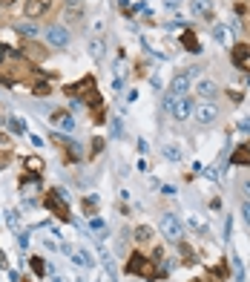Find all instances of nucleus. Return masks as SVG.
<instances>
[{
  "label": "nucleus",
  "instance_id": "nucleus-1",
  "mask_svg": "<svg viewBox=\"0 0 250 282\" xmlns=\"http://www.w3.org/2000/svg\"><path fill=\"white\" fill-rule=\"evenodd\" d=\"M126 271H129V274H138V277H144V280H150V282L161 277L156 262H153L150 256H144V253H132L129 262H126Z\"/></svg>",
  "mask_w": 250,
  "mask_h": 282
},
{
  "label": "nucleus",
  "instance_id": "nucleus-2",
  "mask_svg": "<svg viewBox=\"0 0 250 282\" xmlns=\"http://www.w3.org/2000/svg\"><path fill=\"white\" fill-rule=\"evenodd\" d=\"M46 210H52L58 219H63V222H69V205L63 202V190H58V188H52V190H46Z\"/></svg>",
  "mask_w": 250,
  "mask_h": 282
},
{
  "label": "nucleus",
  "instance_id": "nucleus-3",
  "mask_svg": "<svg viewBox=\"0 0 250 282\" xmlns=\"http://www.w3.org/2000/svg\"><path fill=\"white\" fill-rule=\"evenodd\" d=\"M161 233H164L170 242H181V236H184V225H181L179 216L164 213V216H161Z\"/></svg>",
  "mask_w": 250,
  "mask_h": 282
},
{
  "label": "nucleus",
  "instance_id": "nucleus-4",
  "mask_svg": "<svg viewBox=\"0 0 250 282\" xmlns=\"http://www.w3.org/2000/svg\"><path fill=\"white\" fill-rule=\"evenodd\" d=\"M196 66H190V69H184V75H176L173 78V84H170V93L176 95V98H181V95H187V90H190V81L196 78Z\"/></svg>",
  "mask_w": 250,
  "mask_h": 282
},
{
  "label": "nucleus",
  "instance_id": "nucleus-5",
  "mask_svg": "<svg viewBox=\"0 0 250 282\" xmlns=\"http://www.w3.org/2000/svg\"><path fill=\"white\" fill-rule=\"evenodd\" d=\"M46 43L49 46H55V49H63V46H69V29L66 26H49L46 29Z\"/></svg>",
  "mask_w": 250,
  "mask_h": 282
},
{
  "label": "nucleus",
  "instance_id": "nucleus-6",
  "mask_svg": "<svg viewBox=\"0 0 250 282\" xmlns=\"http://www.w3.org/2000/svg\"><path fill=\"white\" fill-rule=\"evenodd\" d=\"M63 15H66V20H69V23H81V20H84V15H87L84 0H63Z\"/></svg>",
  "mask_w": 250,
  "mask_h": 282
},
{
  "label": "nucleus",
  "instance_id": "nucleus-7",
  "mask_svg": "<svg viewBox=\"0 0 250 282\" xmlns=\"http://www.w3.org/2000/svg\"><path fill=\"white\" fill-rule=\"evenodd\" d=\"M49 9H52V0H26V3H23V15H26L29 20L43 18Z\"/></svg>",
  "mask_w": 250,
  "mask_h": 282
},
{
  "label": "nucleus",
  "instance_id": "nucleus-8",
  "mask_svg": "<svg viewBox=\"0 0 250 282\" xmlns=\"http://www.w3.org/2000/svg\"><path fill=\"white\" fill-rule=\"evenodd\" d=\"M196 118H198L201 124H213V121L219 118V107H216L213 101H204L201 107H196Z\"/></svg>",
  "mask_w": 250,
  "mask_h": 282
},
{
  "label": "nucleus",
  "instance_id": "nucleus-9",
  "mask_svg": "<svg viewBox=\"0 0 250 282\" xmlns=\"http://www.w3.org/2000/svg\"><path fill=\"white\" fill-rule=\"evenodd\" d=\"M193 113H196V104L190 101L187 95H181V98L176 101V107H173V118H179V121H187Z\"/></svg>",
  "mask_w": 250,
  "mask_h": 282
},
{
  "label": "nucleus",
  "instance_id": "nucleus-10",
  "mask_svg": "<svg viewBox=\"0 0 250 282\" xmlns=\"http://www.w3.org/2000/svg\"><path fill=\"white\" fill-rule=\"evenodd\" d=\"M196 90H198V95H201L204 101H213V98L219 95V87H216V84H213L210 78H204V81H198V87H196Z\"/></svg>",
  "mask_w": 250,
  "mask_h": 282
},
{
  "label": "nucleus",
  "instance_id": "nucleus-11",
  "mask_svg": "<svg viewBox=\"0 0 250 282\" xmlns=\"http://www.w3.org/2000/svg\"><path fill=\"white\" fill-rule=\"evenodd\" d=\"M230 58H233L236 66H245V61L250 58V46H248V43H236L233 52H230Z\"/></svg>",
  "mask_w": 250,
  "mask_h": 282
},
{
  "label": "nucleus",
  "instance_id": "nucleus-12",
  "mask_svg": "<svg viewBox=\"0 0 250 282\" xmlns=\"http://www.w3.org/2000/svg\"><path fill=\"white\" fill-rule=\"evenodd\" d=\"M49 121H52L55 127H61V130H69V132L75 130V118H72L69 113H55V115H52Z\"/></svg>",
  "mask_w": 250,
  "mask_h": 282
},
{
  "label": "nucleus",
  "instance_id": "nucleus-13",
  "mask_svg": "<svg viewBox=\"0 0 250 282\" xmlns=\"http://www.w3.org/2000/svg\"><path fill=\"white\" fill-rule=\"evenodd\" d=\"M230 164L250 167V147H236V150H233V156H230Z\"/></svg>",
  "mask_w": 250,
  "mask_h": 282
},
{
  "label": "nucleus",
  "instance_id": "nucleus-14",
  "mask_svg": "<svg viewBox=\"0 0 250 282\" xmlns=\"http://www.w3.org/2000/svg\"><path fill=\"white\" fill-rule=\"evenodd\" d=\"M87 87H95V78H92V75H87L84 81H78V84H72V87H66V95H78V93H84Z\"/></svg>",
  "mask_w": 250,
  "mask_h": 282
},
{
  "label": "nucleus",
  "instance_id": "nucleus-15",
  "mask_svg": "<svg viewBox=\"0 0 250 282\" xmlns=\"http://www.w3.org/2000/svg\"><path fill=\"white\" fill-rule=\"evenodd\" d=\"M181 43L187 46V52H201V46H198V40H196V35L190 29H184V35H181Z\"/></svg>",
  "mask_w": 250,
  "mask_h": 282
},
{
  "label": "nucleus",
  "instance_id": "nucleus-16",
  "mask_svg": "<svg viewBox=\"0 0 250 282\" xmlns=\"http://www.w3.org/2000/svg\"><path fill=\"white\" fill-rule=\"evenodd\" d=\"M210 6H213V0H193V3H190L193 15H207V12H210Z\"/></svg>",
  "mask_w": 250,
  "mask_h": 282
},
{
  "label": "nucleus",
  "instance_id": "nucleus-17",
  "mask_svg": "<svg viewBox=\"0 0 250 282\" xmlns=\"http://www.w3.org/2000/svg\"><path fill=\"white\" fill-rule=\"evenodd\" d=\"M161 156H167L170 161H181V150H179L176 144H164V147H161Z\"/></svg>",
  "mask_w": 250,
  "mask_h": 282
},
{
  "label": "nucleus",
  "instance_id": "nucleus-18",
  "mask_svg": "<svg viewBox=\"0 0 250 282\" xmlns=\"http://www.w3.org/2000/svg\"><path fill=\"white\" fill-rule=\"evenodd\" d=\"M150 239H153V227L141 225V227L135 230V242H138V245H144V242H150Z\"/></svg>",
  "mask_w": 250,
  "mask_h": 282
},
{
  "label": "nucleus",
  "instance_id": "nucleus-19",
  "mask_svg": "<svg viewBox=\"0 0 250 282\" xmlns=\"http://www.w3.org/2000/svg\"><path fill=\"white\" fill-rule=\"evenodd\" d=\"M179 251H181V262H184V265H196V253H193V248H190V245H184V242H181V245H179Z\"/></svg>",
  "mask_w": 250,
  "mask_h": 282
},
{
  "label": "nucleus",
  "instance_id": "nucleus-20",
  "mask_svg": "<svg viewBox=\"0 0 250 282\" xmlns=\"http://www.w3.org/2000/svg\"><path fill=\"white\" fill-rule=\"evenodd\" d=\"M230 262H233V274H236V282H245V268H242V262H239V256H236V253H230Z\"/></svg>",
  "mask_w": 250,
  "mask_h": 282
},
{
  "label": "nucleus",
  "instance_id": "nucleus-21",
  "mask_svg": "<svg viewBox=\"0 0 250 282\" xmlns=\"http://www.w3.org/2000/svg\"><path fill=\"white\" fill-rule=\"evenodd\" d=\"M72 259H75V262H78L81 268H89V265H92V256H89L87 251H78L75 256H72Z\"/></svg>",
  "mask_w": 250,
  "mask_h": 282
},
{
  "label": "nucleus",
  "instance_id": "nucleus-22",
  "mask_svg": "<svg viewBox=\"0 0 250 282\" xmlns=\"http://www.w3.org/2000/svg\"><path fill=\"white\" fill-rule=\"evenodd\" d=\"M89 55H92L95 61L104 58V43H101V40H92V43H89Z\"/></svg>",
  "mask_w": 250,
  "mask_h": 282
},
{
  "label": "nucleus",
  "instance_id": "nucleus-23",
  "mask_svg": "<svg viewBox=\"0 0 250 282\" xmlns=\"http://www.w3.org/2000/svg\"><path fill=\"white\" fill-rule=\"evenodd\" d=\"M32 271H35L37 277H43V274H46V265H43V259H40V256H35V259H32Z\"/></svg>",
  "mask_w": 250,
  "mask_h": 282
},
{
  "label": "nucleus",
  "instance_id": "nucleus-24",
  "mask_svg": "<svg viewBox=\"0 0 250 282\" xmlns=\"http://www.w3.org/2000/svg\"><path fill=\"white\" fill-rule=\"evenodd\" d=\"M6 127H9L12 132H20V135L26 132V124H20V121H15V118H6Z\"/></svg>",
  "mask_w": 250,
  "mask_h": 282
},
{
  "label": "nucleus",
  "instance_id": "nucleus-25",
  "mask_svg": "<svg viewBox=\"0 0 250 282\" xmlns=\"http://www.w3.org/2000/svg\"><path fill=\"white\" fill-rule=\"evenodd\" d=\"M15 29L20 32V35H29V38H35V35H37V29H35L32 23H20V26H15Z\"/></svg>",
  "mask_w": 250,
  "mask_h": 282
},
{
  "label": "nucleus",
  "instance_id": "nucleus-26",
  "mask_svg": "<svg viewBox=\"0 0 250 282\" xmlns=\"http://www.w3.org/2000/svg\"><path fill=\"white\" fill-rule=\"evenodd\" d=\"M176 101H179V98H176V95H173V93H167V95H164V104H161V107H164V110H170V113H173V107H176Z\"/></svg>",
  "mask_w": 250,
  "mask_h": 282
},
{
  "label": "nucleus",
  "instance_id": "nucleus-27",
  "mask_svg": "<svg viewBox=\"0 0 250 282\" xmlns=\"http://www.w3.org/2000/svg\"><path fill=\"white\" fill-rule=\"evenodd\" d=\"M89 98H87V104L89 107H101V95H98V90H92V93H87Z\"/></svg>",
  "mask_w": 250,
  "mask_h": 282
},
{
  "label": "nucleus",
  "instance_id": "nucleus-28",
  "mask_svg": "<svg viewBox=\"0 0 250 282\" xmlns=\"http://www.w3.org/2000/svg\"><path fill=\"white\" fill-rule=\"evenodd\" d=\"M35 95H37V98L49 95V84H35Z\"/></svg>",
  "mask_w": 250,
  "mask_h": 282
},
{
  "label": "nucleus",
  "instance_id": "nucleus-29",
  "mask_svg": "<svg viewBox=\"0 0 250 282\" xmlns=\"http://www.w3.org/2000/svg\"><path fill=\"white\" fill-rule=\"evenodd\" d=\"M26 164H29V170H40V158H26Z\"/></svg>",
  "mask_w": 250,
  "mask_h": 282
},
{
  "label": "nucleus",
  "instance_id": "nucleus-30",
  "mask_svg": "<svg viewBox=\"0 0 250 282\" xmlns=\"http://www.w3.org/2000/svg\"><path fill=\"white\" fill-rule=\"evenodd\" d=\"M242 216H245V222L250 225V202H245V205H242Z\"/></svg>",
  "mask_w": 250,
  "mask_h": 282
},
{
  "label": "nucleus",
  "instance_id": "nucleus-31",
  "mask_svg": "<svg viewBox=\"0 0 250 282\" xmlns=\"http://www.w3.org/2000/svg\"><path fill=\"white\" fill-rule=\"evenodd\" d=\"M95 144H92V156L95 153H101V147H104V138H92Z\"/></svg>",
  "mask_w": 250,
  "mask_h": 282
},
{
  "label": "nucleus",
  "instance_id": "nucleus-32",
  "mask_svg": "<svg viewBox=\"0 0 250 282\" xmlns=\"http://www.w3.org/2000/svg\"><path fill=\"white\" fill-rule=\"evenodd\" d=\"M9 225L18 230V213H15V210H9Z\"/></svg>",
  "mask_w": 250,
  "mask_h": 282
},
{
  "label": "nucleus",
  "instance_id": "nucleus-33",
  "mask_svg": "<svg viewBox=\"0 0 250 282\" xmlns=\"http://www.w3.org/2000/svg\"><path fill=\"white\" fill-rule=\"evenodd\" d=\"M216 38H219L221 43H227V35H224V29H221V26H216Z\"/></svg>",
  "mask_w": 250,
  "mask_h": 282
},
{
  "label": "nucleus",
  "instance_id": "nucleus-34",
  "mask_svg": "<svg viewBox=\"0 0 250 282\" xmlns=\"http://www.w3.org/2000/svg\"><path fill=\"white\" fill-rule=\"evenodd\" d=\"M18 242H20V248H26V245H29V236H26V233H20V236H18Z\"/></svg>",
  "mask_w": 250,
  "mask_h": 282
},
{
  "label": "nucleus",
  "instance_id": "nucleus-35",
  "mask_svg": "<svg viewBox=\"0 0 250 282\" xmlns=\"http://www.w3.org/2000/svg\"><path fill=\"white\" fill-rule=\"evenodd\" d=\"M89 227H95V230H101V227H104V222H101V219H89Z\"/></svg>",
  "mask_w": 250,
  "mask_h": 282
},
{
  "label": "nucleus",
  "instance_id": "nucleus-36",
  "mask_svg": "<svg viewBox=\"0 0 250 282\" xmlns=\"http://www.w3.org/2000/svg\"><path fill=\"white\" fill-rule=\"evenodd\" d=\"M112 132H115V135H121V121H118V118L112 121Z\"/></svg>",
  "mask_w": 250,
  "mask_h": 282
},
{
  "label": "nucleus",
  "instance_id": "nucleus-37",
  "mask_svg": "<svg viewBox=\"0 0 250 282\" xmlns=\"http://www.w3.org/2000/svg\"><path fill=\"white\" fill-rule=\"evenodd\" d=\"M242 193L248 196V202H250V182H245V185H242Z\"/></svg>",
  "mask_w": 250,
  "mask_h": 282
},
{
  "label": "nucleus",
  "instance_id": "nucleus-38",
  "mask_svg": "<svg viewBox=\"0 0 250 282\" xmlns=\"http://www.w3.org/2000/svg\"><path fill=\"white\" fill-rule=\"evenodd\" d=\"M167 6H170V9H179V0H167Z\"/></svg>",
  "mask_w": 250,
  "mask_h": 282
},
{
  "label": "nucleus",
  "instance_id": "nucleus-39",
  "mask_svg": "<svg viewBox=\"0 0 250 282\" xmlns=\"http://www.w3.org/2000/svg\"><path fill=\"white\" fill-rule=\"evenodd\" d=\"M6 49H9V46H3V43H0V61L6 58Z\"/></svg>",
  "mask_w": 250,
  "mask_h": 282
},
{
  "label": "nucleus",
  "instance_id": "nucleus-40",
  "mask_svg": "<svg viewBox=\"0 0 250 282\" xmlns=\"http://www.w3.org/2000/svg\"><path fill=\"white\" fill-rule=\"evenodd\" d=\"M12 3H18V0H0V6H12Z\"/></svg>",
  "mask_w": 250,
  "mask_h": 282
},
{
  "label": "nucleus",
  "instance_id": "nucleus-41",
  "mask_svg": "<svg viewBox=\"0 0 250 282\" xmlns=\"http://www.w3.org/2000/svg\"><path fill=\"white\" fill-rule=\"evenodd\" d=\"M196 282H204V280H196ZM207 282H213V280H207Z\"/></svg>",
  "mask_w": 250,
  "mask_h": 282
}]
</instances>
